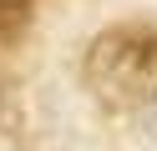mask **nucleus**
<instances>
[{"label": "nucleus", "mask_w": 157, "mask_h": 151, "mask_svg": "<svg viewBox=\"0 0 157 151\" xmlns=\"http://www.w3.org/2000/svg\"><path fill=\"white\" fill-rule=\"evenodd\" d=\"M86 81L112 111L157 101V30L152 25H106L86 50Z\"/></svg>", "instance_id": "1"}, {"label": "nucleus", "mask_w": 157, "mask_h": 151, "mask_svg": "<svg viewBox=\"0 0 157 151\" xmlns=\"http://www.w3.org/2000/svg\"><path fill=\"white\" fill-rule=\"evenodd\" d=\"M142 131H147V141H152V146H157V101H152V106H147V116H142Z\"/></svg>", "instance_id": "2"}]
</instances>
